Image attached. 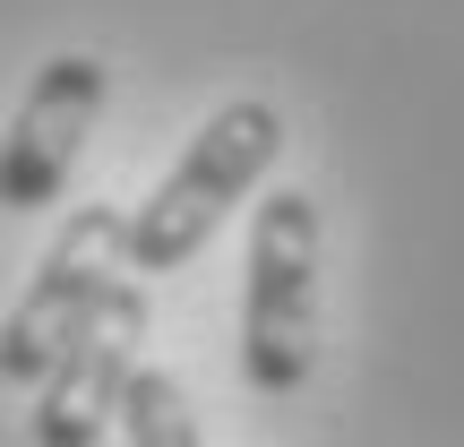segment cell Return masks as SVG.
Here are the masks:
<instances>
[{"instance_id":"cell-1","label":"cell","mask_w":464,"mask_h":447,"mask_svg":"<svg viewBox=\"0 0 464 447\" xmlns=\"http://www.w3.org/2000/svg\"><path fill=\"white\" fill-rule=\"evenodd\" d=\"M276 155H284V112L266 95H232L224 112H207V130L181 147V164H172L164 181H155V199L130 216V276H172V267H189L216 241V224L276 172Z\"/></svg>"},{"instance_id":"cell-2","label":"cell","mask_w":464,"mask_h":447,"mask_svg":"<svg viewBox=\"0 0 464 447\" xmlns=\"http://www.w3.org/2000/svg\"><path fill=\"white\" fill-rule=\"evenodd\" d=\"M318 353V207L310 189H266L241 267V379L293 396Z\"/></svg>"},{"instance_id":"cell-3","label":"cell","mask_w":464,"mask_h":447,"mask_svg":"<svg viewBox=\"0 0 464 447\" xmlns=\"http://www.w3.org/2000/svg\"><path fill=\"white\" fill-rule=\"evenodd\" d=\"M130 276V216L121 207H69V224L44 241L17 310L0 318V379L9 387H44L61 345L78 335V318L95 310L112 284Z\"/></svg>"},{"instance_id":"cell-4","label":"cell","mask_w":464,"mask_h":447,"mask_svg":"<svg viewBox=\"0 0 464 447\" xmlns=\"http://www.w3.org/2000/svg\"><path fill=\"white\" fill-rule=\"evenodd\" d=\"M138 345H147V293L121 276L78 318V335L61 345L52 379L34 387V413H26L34 447H103V431L121 422V396L138 379Z\"/></svg>"},{"instance_id":"cell-5","label":"cell","mask_w":464,"mask_h":447,"mask_svg":"<svg viewBox=\"0 0 464 447\" xmlns=\"http://www.w3.org/2000/svg\"><path fill=\"white\" fill-rule=\"evenodd\" d=\"M103 95H112V69H103L95 52H52V61L34 69L26 103H17L9 138H0V207H9V216L52 207L69 189L86 138H95Z\"/></svg>"},{"instance_id":"cell-6","label":"cell","mask_w":464,"mask_h":447,"mask_svg":"<svg viewBox=\"0 0 464 447\" xmlns=\"http://www.w3.org/2000/svg\"><path fill=\"white\" fill-rule=\"evenodd\" d=\"M121 431H130V447H207L198 439V413H189L181 379L172 370H138L130 396H121Z\"/></svg>"}]
</instances>
